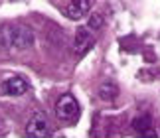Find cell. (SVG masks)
Returning a JSON list of instances; mask_svg holds the SVG:
<instances>
[{"instance_id": "obj_1", "label": "cell", "mask_w": 160, "mask_h": 138, "mask_svg": "<svg viewBox=\"0 0 160 138\" xmlns=\"http://www.w3.org/2000/svg\"><path fill=\"white\" fill-rule=\"evenodd\" d=\"M34 43V34L22 26H8L0 30V46L12 49H26Z\"/></svg>"}, {"instance_id": "obj_2", "label": "cell", "mask_w": 160, "mask_h": 138, "mask_svg": "<svg viewBox=\"0 0 160 138\" xmlns=\"http://www.w3.org/2000/svg\"><path fill=\"white\" fill-rule=\"evenodd\" d=\"M26 134L28 136H34V138H46L52 134L50 130V121H48V115L46 112H34L32 116H30V121L26 124Z\"/></svg>"}, {"instance_id": "obj_3", "label": "cell", "mask_w": 160, "mask_h": 138, "mask_svg": "<svg viewBox=\"0 0 160 138\" xmlns=\"http://www.w3.org/2000/svg\"><path fill=\"white\" fill-rule=\"evenodd\" d=\"M55 115H58L59 121H65V122L75 121L77 115H79V105H77V101L71 95H63L58 101V105H55Z\"/></svg>"}, {"instance_id": "obj_4", "label": "cell", "mask_w": 160, "mask_h": 138, "mask_svg": "<svg viewBox=\"0 0 160 138\" xmlns=\"http://www.w3.org/2000/svg\"><path fill=\"white\" fill-rule=\"evenodd\" d=\"M91 46H93V34H91L89 26L85 28H77V34H75V53L77 55H85L91 49Z\"/></svg>"}, {"instance_id": "obj_5", "label": "cell", "mask_w": 160, "mask_h": 138, "mask_svg": "<svg viewBox=\"0 0 160 138\" xmlns=\"http://www.w3.org/2000/svg\"><path fill=\"white\" fill-rule=\"evenodd\" d=\"M91 10V0H71L67 4V16L71 20H79Z\"/></svg>"}, {"instance_id": "obj_6", "label": "cell", "mask_w": 160, "mask_h": 138, "mask_svg": "<svg viewBox=\"0 0 160 138\" xmlns=\"http://www.w3.org/2000/svg\"><path fill=\"white\" fill-rule=\"evenodd\" d=\"M4 91L8 95H24L28 91V83L22 77H8L4 81Z\"/></svg>"}, {"instance_id": "obj_7", "label": "cell", "mask_w": 160, "mask_h": 138, "mask_svg": "<svg viewBox=\"0 0 160 138\" xmlns=\"http://www.w3.org/2000/svg\"><path fill=\"white\" fill-rule=\"evenodd\" d=\"M150 116L148 115H142V116H137L132 121V128L137 130V132L140 134H144V136H156V132H152L150 130Z\"/></svg>"}, {"instance_id": "obj_8", "label": "cell", "mask_w": 160, "mask_h": 138, "mask_svg": "<svg viewBox=\"0 0 160 138\" xmlns=\"http://www.w3.org/2000/svg\"><path fill=\"white\" fill-rule=\"evenodd\" d=\"M99 95H101L103 101H115L117 95H119V87L115 83H103L99 87Z\"/></svg>"}, {"instance_id": "obj_9", "label": "cell", "mask_w": 160, "mask_h": 138, "mask_svg": "<svg viewBox=\"0 0 160 138\" xmlns=\"http://www.w3.org/2000/svg\"><path fill=\"white\" fill-rule=\"evenodd\" d=\"M103 24V18L99 16V14H95V16H91V20H89V28H93V30H97Z\"/></svg>"}]
</instances>
